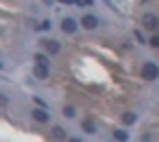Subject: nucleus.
Segmentation results:
<instances>
[{
	"label": "nucleus",
	"instance_id": "obj_5",
	"mask_svg": "<svg viewBox=\"0 0 159 142\" xmlns=\"http://www.w3.org/2000/svg\"><path fill=\"white\" fill-rule=\"evenodd\" d=\"M62 31H64V33H74V31H76V21L74 19H64L62 21Z\"/></svg>",
	"mask_w": 159,
	"mask_h": 142
},
{
	"label": "nucleus",
	"instance_id": "obj_1",
	"mask_svg": "<svg viewBox=\"0 0 159 142\" xmlns=\"http://www.w3.org/2000/svg\"><path fill=\"white\" fill-rule=\"evenodd\" d=\"M143 78H145V81H154V78H159V67L152 64V62H145V64H143Z\"/></svg>",
	"mask_w": 159,
	"mask_h": 142
},
{
	"label": "nucleus",
	"instance_id": "obj_2",
	"mask_svg": "<svg viewBox=\"0 0 159 142\" xmlns=\"http://www.w3.org/2000/svg\"><path fill=\"white\" fill-rule=\"evenodd\" d=\"M143 26L150 28V31H154V28L159 26V19L154 17V14H145V17H143Z\"/></svg>",
	"mask_w": 159,
	"mask_h": 142
},
{
	"label": "nucleus",
	"instance_id": "obj_12",
	"mask_svg": "<svg viewBox=\"0 0 159 142\" xmlns=\"http://www.w3.org/2000/svg\"><path fill=\"white\" fill-rule=\"evenodd\" d=\"M114 137H116L119 142H126V140H128V135L124 133V130H116V133H114Z\"/></svg>",
	"mask_w": 159,
	"mask_h": 142
},
{
	"label": "nucleus",
	"instance_id": "obj_14",
	"mask_svg": "<svg viewBox=\"0 0 159 142\" xmlns=\"http://www.w3.org/2000/svg\"><path fill=\"white\" fill-rule=\"evenodd\" d=\"M64 116H69V118H74V116H76V109H74V107H66V109H64Z\"/></svg>",
	"mask_w": 159,
	"mask_h": 142
},
{
	"label": "nucleus",
	"instance_id": "obj_4",
	"mask_svg": "<svg viewBox=\"0 0 159 142\" xmlns=\"http://www.w3.org/2000/svg\"><path fill=\"white\" fill-rule=\"evenodd\" d=\"M81 24H83L86 28H95V26H98V17H93V14H86V17L81 19Z\"/></svg>",
	"mask_w": 159,
	"mask_h": 142
},
{
	"label": "nucleus",
	"instance_id": "obj_10",
	"mask_svg": "<svg viewBox=\"0 0 159 142\" xmlns=\"http://www.w3.org/2000/svg\"><path fill=\"white\" fill-rule=\"evenodd\" d=\"M83 130H86V133H95V123L93 121H83Z\"/></svg>",
	"mask_w": 159,
	"mask_h": 142
},
{
	"label": "nucleus",
	"instance_id": "obj_16",
	"mask_svg": "<svg viewBox=\"0 0 159 142\" xmlns=\"http://www.w3.org/2000/svg\"><path fill=\"white\" fill-rule=\"evenodd\" d=\"M38 28H40V31H48V28H50V21H43V24H40Z\"/></svg>",
	"mask_w": 159,
	"mask_h": 142
},
{
	"label": "nucleus",
	"instance_id": "obj_13",
	"mask_svg": "<svg viewBox=\"0 0 159 142\" xmlns=\"http://www.w3.org/2000/svg\"><path fill=\"white\" fill-rule=\"evenodd\" d=\"M133 36H135V41H138V43H143V45H147V41H145V38H143V33H140V31H133Z\"/></svg>",
	"mask_w": 159,
	"mask_h": 142
},
{
	"label": "nucleus",
	"instance_id": "obj_15",
	"mask_svg": "<svg viewBox=\"0 0 159 142\" xmlns=\"http://www.w3.org/2000/svg\"><path fill=\"white\" fill-rule=\"evenodd\" d=\"M147 45H152V47H159V36H152V38L147 41Z\"/></svg>",
	"mask_w": 159,
	"mask_h": 142
},
{
	"label": "nucleus",
	"instance_id": "obj_17",
	"mask_svg": "<svg viewBox=\"0 0 159 142\" xmlns=\"http://www.w3.org/2000/svg\"><path fill=\"white\" fill-rule=\"evenodd\" d=\"M71 142H83V140H79V137H71Z\"/></svg>",
	"mask_w": 159,
	"mask_h": 142
},
{
	"label": "nucleus",
	"instance_id": "obj_9",
	"mask_svg": "<svg viewBox=\"0 0 159 142\" xmlns=\"http://www.w3.org/2000/svg\"><path fill=\"white\" fill-rule=\"evenodd\" d=\"M121 121L126 123V126H133V123H135V114H124V118H121Z\"/></svg>",
	"mask_w": 159,
	"mask_h": 142
},
{
	"label": "nucleus",
	"instance_id": "obj_11",
	"mask_svg": "<svg viewBox=\"0 0 159 142\" xmlns=\"http://www.w3.org/2000/svg\"><path fill=\"white\" fill-rule=\"evenodd\" d=\"M36 62H38V64H45V67H50V59H48L45 54H36Z\"/></svg>",
	"mask_w": 159,
	"mask_h": 142
},
{
	"label": "nucleus",
	"instance_id": "obj_6",
	"mask_svg": "<svg viewBox=\"0 0 159 142\" xmlns=\"http://www.w3.org/2000/svg\"><path fill=\"white\" fill-rule=\"evenodd\" d=\"M48 69H50V67H45V64H38V62H36V69H33V74L38 76V78H48Z\"/></svg>",
	"mask_w": 159,
	"mask_h": 142
},
{
	"label": "nucleus",
	"instance_id": "obj_7",
	"mask_svg": "<svg viewBox=\"0 0 159 142\" xmlns=\"http://www.w3.org/2000/svg\"><path fill=\"white\" fill-rule=\"evenodd\" d=\"M33 121H38V123H48V114L43 111V109H36V111H33Z\"/></svg>",
	"mask_w": 159,
	"mask_h": 142
},
{
	"label": "nucleus",
	"instance_id": "obj_8",
	"mask_svg": "<svg viewBox=\"0 0 159 142\" xmlns=\"http://www.w3.org/2000/svg\"><path fill=\"white\" fill-rule=\"evenodd\" d=\"M52 137H55V140H64V137H66L64 128H55V130H52Z\"/></svg>",
	"mask_w": 159,
	"mask_h": 142
},
{
	"label": "nucleus",
	"instance_id": "obj_3",
	"mask_svg": "<svg viewBox=\"0 0 159 142\" xmlns=\"http://www.w3.org/2000/svg\"><path fill=\"white\" fill-rule=\"evenodd\" d=\"M43 47H45V50H48V52H50V54H57V52H60V43H57V41H43Z\"/></svg>",
	"mask_w": 159,
	"mask_h": 142
}]
</instances>
